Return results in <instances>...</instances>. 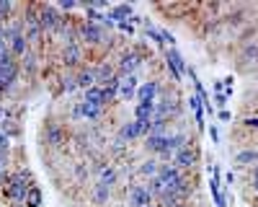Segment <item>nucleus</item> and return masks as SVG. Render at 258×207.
<instances>
[{"instance_id":"79ce46f5","label":"nucleus","mask_w":258,"mask_h":207,"mask_svg":"<svg viewBox=\"0 0 258 207\" xmlns=\"http://www.w3.org/2000/svg\"><path fill=\"white\" fill-rule=\"evenodd\" d=\"M253 184H256V192H258V182H253Z\"/></svg>"},{"instance_id":"a878e982","label":"nucleus","mask_w":258,"mask_h":207,"mask_svg":"<svg viewBox=\"0 0 258 207\" xmlns=\"http://www.w3.org/2000/svg\"><path fill=\"white\" fill-rule=\"evenodd\" d=\"M101 106H93V104H85V101H80V114L85 116V120H98L101 116Z\"/></svg>"},{"instance_id":"b1692460","label":"nucleus","mask_w":258,"mask_h":207,"mask_svg":"<svg viewBox=\"0 0 258 207\" xmlns=\"http://www.w3.org/2000/svg\"><path fill=\"white\" fill-rule=\"evenodd\" d=\"M109 16L114 18V24L127 21V18L132 16V8H129V6H116V8H111V10H109Z\"/></svg>"},{"instance_id":"6e6552de","label":"nucleus","mask_w":258,"mask_h":207,"mask_svg":"<svg viewBox=\"0 0 258 207\" xmlns=\"http://www.w3.org/2000/svg\"><path fill=\"white\" fill-rule=\"evenodd\" d=\"M196 164V153L191 150V148H181V150L173 156V166L176 168H191Z\"/></svg>"},{"instance_id":"5701e85b","label":"nucleus","mask_w":258,"mask_h":207,"mask_svg":"<svg viewBox=\"0 0 258 207\" xmlns=\"http://www.w3.org/2000/svg\"><path fill=\"white\" fill-rule=\"evenodd\" d=\"M111 197V186H103V184H96L93 186V202L96 204H106Z\"/></svg>"},{"instance_id":"2eb2a0df","label":"nucleus","mask_w":258,"mask_h":207,"mask_svg":"<svg viewBox=\"0 0 258 207\" xmlns=\"http://www.w3.org/2000/svg\"><path fill=\"white\" fill-rule=\"evenodd\" d=\"M47 142L52 145V148H59L65 142V132H62V127L59 124H47Z\"/></svg>"},{"instance_id":"4be33fe9","label":"nucleus","mask_w":258,"mask_h":207,"mask_svg":"<svg viewBox=\"0 0 258 207\" xmlns=\"http://www.w3.org/2000/svg\"><path fill=\"white\" fill-rule=\"evenodd\" d=\"M235 164L238 166H251V164H258V150H240L238 156H235Z\"/></svg>"},{"instance_id":"c85d7f7f","label":"nucleus","mask_w":258,"mask_h":207,"mask_svg":"<svg viewBox=\"0 0 258 207\" xmlns=\"http://www.w3.org/2000/svg\"><path fill=\"white\" fill-rule=\"evenodd\" d=\"M62 83H65V86H62V91H65V94H72V91H78V80H75V78H65Z\"/></svg>"},{"instance_id":"bb28decb","label":"nucleus","mask_w":258,"mask_h":207,"mask_svg":"<svg viewBox=\"0 0 258 207\" xmlns=\"http://www.w3.org/2000/svg\"><path fill=\"white\" fill-rule=\"evenodd\" d=\"M209 189H212V197H215L217 207H227V202H225V194L220 192V184H217V179H212V182H209Z\"/></svg>"},{"instance_id":"4468645a","label":"nucleus","mask_w":258,"mask_h":207,"mask_svg":"<svg viewBox=\"0 0 258 207\" xmlns=\"http://www.w3.org/2000/svg\"><path fill=\"white\" fill-rule=\"evenodd\" d=\"M134 116L137 120H155V101H140L134 106Z\"/></svg>"},{"instance_id":"cd10ccee","label":"nucleus","mask_w":258,"mask_h":207,"mask_svg":"<svg viewBox=\"0 0 258 207\" xmlns=\"http://www.w3.org/2000/svg\"><path fill=\"white\" fill-rule=\"evenodd\" d=\"M251 60H253V62L258 60V42H256V44H248V47L243 50V62H251Z\"/></svg>"},{"instance_id":"f03ea898","label":"nucleus","mask_w":258,"mask_h":207,"mask_svg":"<svg viewBox=\"0 0 258 207\" xmlns=\"http://www.w3.org/2000/svg\"><path fill=\"white\" fill-rule=\"evenodd\" d=\"M39 24H41V32L52 34V32H57V26L62 24V18L57 16V10H54L52 6H47V8L39 10Z\"/></svg>"},{"instance_id":"c9c22d12","label":"nucleus","mask_w":258,"mask_h":207,"mask_svg":"<svg viewBox=\"0 0 258 207\" xmlns=\"http://www.w3.org/2000/svg\"><path fill=\"white\" fill-rule=\"evenodd\" d=\"M243 124H246V127H258V120H253V116H248V120H243Z\"/></svg>"},{"instance_id":"7c9ffc66","label":"nucleus","mask_w":258,"mask_h":207,"mask_svg":"<svg viewBox=\"0 0 258 207\" xmlns=\"http://www.w3.org/2000/svg\"><path fill=\"white\" fill-rule=\"evenodd\" d=\"M10 10H13V6L8 3V0H0V13H3V16H8Z\"/></svg>"},{"instance_id":"dca6fc26","label":"nucleus","mask_w":258,"mask_h":207,"mask_svg":"<svg viewBox=\"0 0 258 207\" xmlns=\"http://www.w3.org/2000/svg\"><path fill=\"white\" fill-rule=\"evenodd\" d=\"M158 171H160V164H158L155 158L145 160V164H140V168H137V174H140V176H145V179H155Z\"/></svg>"},{"instance_id":"e433bc0d","label":"nucleus","mask_w":258,"mask_h":207,"mask_svg":"<svg viewBox=\"0 0 258 207\" xmlns=\"http://www.w3.org/2000/svg\"><path fill=\"white\" fill-rule=\"evenodd\" d=\"M5 116H8V109L3 106V104H0V124H3V122H5Z\"/></svg>"},{"instance_id":"a19ab883","label":"nucleus","mask_w":258,"mask_h":207,"mask_svg":"<svg viewBox=\"0 0 258 207\" xmlns=\"http://www.w3.org/2000/svg\"><path fill=\"white\" fill-rule=\"evenodd\" d=\"M5 96V91H3V86H0V98H3Z\"/></svg>"},{"instance_id":"aec40b11","label":"nucleus","mask_w":258,"mask_h":207,"mask_svg":"<svg viewBox=\"0 0 258 207\" xmlns=\"http://www.w3.org/2000/svg\"><path fill=\"white\" fill-rule=\"evenodd\" d=\"M75 80H78V88H83V91H88V88L98 86V83H96V70H83Z\"/></svg>"},{"instance_id":"423d86ee","label":"nucleus","mask_w":258,"mask_h":207,"mask_svg":"<svg viewBox=\"0 0 258 207\" xmlns=\"http://www.w3.org/2000/svg\"><path fill=\"white\" fill-rule=\"evenodd\" d=\"M168 70L173 72V80L178 83L181 78H184V72H186V62H184V57H181L176 50H168Z\"/></svg>"},{"instance_id":"0eeeda50","label":"nucleus","mask_w":258,"mask_h":207,"mask_svg":"<svg viewBox=\"0 0 258 207\" xmlns=\"http://www.w3.org/2000/svg\"><path fill=\"white\" fill-rule=\"evenodd\" d=\"M80 39H83V42H88V44H98V42H103V32H101V26H98V24H93V21L83 24V28H80Z\"/></svg>"},{"instance_id":"f3484780","label":"nucleus","mask_w":258,"mask_h":207,"mask_svg":"<svg viewBox=\"0 0 258 207\" xmlns=\"http://www.w3.org/2000/svg\"><path fill=\"white\" fill-rule=\"evenodd\" d=\"M119 138L121 140H134V138H140V124H137V120H134V122H124V124H121V130H119Z\"/></svg>"},{"instance_id":"f257e3e1","label":"nucleus","mask_w":258,"mask_h":207,"mask_svg":"<svg viewBox=\"0 0 258 207\" xmlns=\"http://www.w3.org/2000/svg\"><path fill=\"white\" fill-rule=\"evenodd\" d=\"M26 179H28V171H26V168H21V171H16L13 176H8L5 194H8V200H10L13 204H21V202H26V192H28V186H26Z\"/></svg>"},{"instance_id":"412c9836","label":"nucleus","mask_w":258,"mask_h":207,"mask_svg":"<svg viewBox=\"0 0 258 207\" xmlns=\"http://www.w3.org/2000/svg\"><path fill=\"white\" fill-rule=\"evenodd\" d=\"M116 96H119V78H111L109 83L103 86V106H106V104H111Z\"/></svg>"},{"instance_id":"f704fd0d","label":"nucleus","mask_w":258,"mask_h":207,"mask_svg":"<svg viewBox=\"0 0 258 207\" xmlns=\"http://www.w3.org/2000/svg\"><path fill=\"white\" fill-rule=\"evenodd\" d=\"M220 120H222V122H230V120H233V114L227 112V109H222V112H220Z\"/></svg>"},{"instance_id":"473e14b6","label":"nucleus","mask_w":258,"mask_h":207,"mask_svg":"<svg viewBox=\"0 0 258 207\" xmlns=\"http://www.w3.org/2000/svg\"><path fill=\"white\" fill-rule=\"evenodd\" d=\"M5 166H8V153L0 150V174H5Z\"/></svg>"},{"instance_id":"58836bf2","label":"nucleus","mask_w":258,"mask_h":207,"mask_svg":"<svg viewBox=\"0 0 258 207\" xmlns=\"http://www.w3.org/2000/svg\"><path fill=\"white\" fill-rule=\"evenodd\" d=\"M215 98H217V104H220V106H225V101H227V96H225V94H217Z\"/></svg>"},{"instance_id":"39448f33","label":"nucleus","mask_w":258,"mask_h":207,"mask_svg":"<svg viewBox=\"0 0 258 207\" xmlns=\"http://www.w3.org/2000/svg\"><path fill=\"white\" fill-rule=\"evenodd\" d=\"M137 96V76H124L119 78V98L121 101H129Z\"/></svg>"},{"instance_id":"7ed1b4c3","label":"nucleus","mask_w":258,"mask_h":207,"mask_svg":"<svg viewBox=\"0 0 258 207\" xmlns=\"http://www.w3.org/2000/svg\"><path fill=\"white\" fill-rule=\"evenodd\" d=\"M142 65V57L137 52H124L121 54V60H119V70H121V76H134L137 72V68Z\"/></svg>"},{"instance_id":"a211bd4d","label":"nucleus","mask_w":258,"mask_h":207,"mask_svg":"<svg viewBox=\"0 0 258 207\" xmlns=\"http://www.w3.org/2000/svg\"><path fill=\"white\" fill-rule=\"evenodd\" d=\"M85 104H93V106H101L103 109V86H93L85 91Z\"/></svg>"},{"instance_id":"2f4dec72","label":"nucleus","mask_w":258,"mask_h":207,"mask_svg":"<svg viewBox=\"0 0 258 207\" xmlns=\"http://www.w3.org/2000/svg\"><path fill=\"white\" fill-rule=\"evenodd\" d=\"M116 26L121 28V32H127V34H134V26H132V24H127V21H119Z\"/></svg>"},{"instance_id":"f8f14e48","label":"nucleus","mask_w":258,"mask_h":207,"mask_svg":"<svg viewBox=\"0 0 258 207\" xmlns=\"http://www.w3.org/2000/svg\"><path fill=\"white\" fill-rule=\"evenodd\" d=\"M8 50H10V54H13V57H23V54L28 52V39H26V34H21V32H18L16 36L10 39V47H8Z\"/></svg>"},{"instance_id":"ddd939ff","label":"nucleus","mask_w":258,"mask_h":207,"mask_svg":"<svg viewBox=\"0 0 258 207\" xmlns=\"http://www.w3.org/2000/svg\"><path fill=\"white\" fill-rule=\"evenodd\" d=\"M80 57H83V52H80V44L78 42H67V47H65V65H78L80 62Z\"/></svg>"},{"instance_id":"393cba45","label":"nucleus","mask_w":258,"mask_h":207,"mask_svg":"<svg viewBox=\"0 0 258 207\" xmlns=\"http://www.w3.org/2000/svg\"><path fill=\"white\" fill-rule=\"evenodd\" d=\"M26 207H41V189L39 186H28V192H26Z\"/></svg>"},{"instance_id":"20e7f679","label":"nucleus","mask_w":258,"mask_h":207,"mask_svg":"<svg viewBox=\"0 0 258 207\" xmlns=\"http://www.w3.org/2000/svg\"><path fill=\"white\" fill-rule=\"evenodd\" d=\"M129 204H132V207H147V204H153V194L147 192V186L134 184V186L129 189Z\"/></svg>"},{"instance_id":"ea45409f","label":"nucleus","mask_w":258,"mask_h":207,"mask_svg":"<svg viewBox=\"0 0 258 207\" xmlns=\"http://www.w3.org/2000/svg\"><path fill=\"white\" fill-rule=\"evenodd\" d=\"M3 21H5V16H3V13H0V28H3Z\"/></svg>"},{"instance_id":"1a4fd4ad","label":"nucleus","mask_w":258,"mask_h":207,"mask_svg":"<svg viewBox=\"0 0 258 207\" xmlns=\"http://www.w3.org/2000/svg\"><path fill=\"white\" fill-rule=\"evenodd\" d=\"M39 36H41V24H39V16H28L26 18V39L31 44H39Z\"/></svg>"},{"instance_id":"9d476101","label":"nucleus","mask_w":258,"mask_h":207,"mask_svg":"<svg viewBox=\"0 0 258 207\" xmlns=\"http://www.w3.org/2000/svg\"><path fill=\"white\" fill-rule=\"evenodd\" d=\"M165 145H168V135H147L145 138V148L150 153H163L165 150Z\"/></svg>"},{"instance_id":"72a5a7b5","label":"nucleus","mask_w":258,"mask_h":207,"mask_svg":"<svg viewBox=\"0 0 258 207\" xmlns=\"http://www.w3.org/2000/svg\"><path fill=\"white\" fill-rule=\"evenodd\" d=\"M209 135H212V142H217V140H220V132H217V127H215V124L209 127Z\"/></svg>"},{"instance_id":"6ab92c4d","label":"nucleus","mask_w":258,"mask_h":207,"mask_svg":"<svg viewBox=\"0 0 258 207\" xmlns=\"http://www.w3.org/2000/svg\"><path fill=\"white\" fill-rule=\"evenodd\" d=\"M98 184L114 186V184H116V168H114V166H101V168H98Z\"/></svg>"},{"instance_id":"c756f323","label":"nucleus","mask_w":258,"mask_h":207,"mask_svg":"<svg viewBox=\"0 0 258 207\" xmlns=\"http://www.w3.org/2000/svg\"><path fill=\"white\" fill-rule=\"evenodd\" d=\"M8 145H10L8 135H5V132H0V150H3V153H8Z\"/></svg>"},{"instance_id":"4c0bfd02","label":"nucleus","mask_w":258,"mask_h":207,"mask_svg":"<svg viewBox=\"0 0 258 207\" xmlns=\"http://www.w3.org/2000/svg\"><path fill=\"white\" fill-rule=\"evenodd\" d=\"M62 8H65V10H75L78 6H75V3H70V0H62Z\"/></svg>"},{"instance_id":"9b49d317","label":"nucleus","mask_w":258,"mask_h":207,"mask_svg":"<svg viewBox=\"0 0 258 207\" xmlns=\"http://www.w3.org/2000/svg\"><path fill=\"white\" fill-rule=\"evenodd\" d=\"M158 91H160V86H158V80H150V83H142V86L137 88V98H140V101H155V98H158Z\"/></svg>"}]
</instances>
